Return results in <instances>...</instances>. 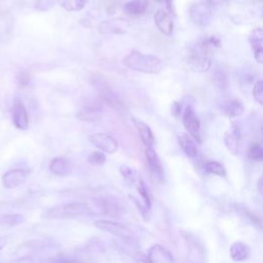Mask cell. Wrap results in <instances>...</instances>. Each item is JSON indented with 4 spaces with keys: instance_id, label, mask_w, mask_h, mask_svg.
<instances>
[{
    "instance_id": "cell-1",
    "label": "cell",
    "mask_w": 263,
    "mask_h": 263,
    "mask_svg": "<svg viewBox=\"0 0 263 263\" xmlns=\"http://www.w3.org/2000/svg\"><path fill=\"white\" fill-rule=\"evenodd\" d=\"M123 64L130 70L146 74H158L165 68V61L154 55H144L139 51H132L123 59Z\"/></svg>"
},
{
    "instance_id": "cell-2",
    "label": "cell",
    "mask_w": 263,
    "mask_h": 263,
    "mask_svg": "<svg viewBox=\"0 0 263 263\" xmlns=\"http://www.w3.org/2000/svg\"><path fill=\"white\" fill-rule=\"evenodd\" d=\"M212 48L208 43L207 36L202 38L195 46L189 49L186 62L195 72H206L211 68L212 61L210 51Z\"/></svg>"
},
{
    "instance_id": "cell-3",
    "label": "cell",
    "mask_w": 263,
    "mask_h": 263,
    "mask_svg": "<svg viewBox=\"0 0 263 263\" xmlns=\"http://www.w3.org/2000/svg\"><path fill=\"white\" fill-rule=\"evenodd\" d=\"M91 209L83 203L73 202L69 204H64L56 206L45 213V217L51 219H65V218H74L79 216L89 215Z\"/></svg>"
},
{
    "instance_id": "cell-4",
    "label": "cell",
    "mask_w": 263,
    "mask_h": 263,
    "mask_svg": "<svg viewBox=\"0 0 263 263\" xmlns=\"http://www.w3.org/2000/svg\"><path fill=\"white\" fill-rule=\"evenodd\" d=\"M95 226L119 237L123 243L128 246L138 247L139 245L138 238L135 233L121 223L109 220H98L95 222Z\"/></svg>"
},
{
    "instance_id": "cell-5",
    "label": "cell",
    "mask_w": 263,
    "mask_h": 263,
    "mask_svg": "<svg viewBox=\"0 0 263 263\" xmlns=\"http://www.w3.org/2000/svg\"><path fill=\"white\" fill-rule=\"evenodd\" d=\"M182 122L187 130V134L190 135L198 143H201V120L196 115L192 105H187L184 111H182Z\"/></svg>"
},
{
    "instance_id": "cell-6",
    "label": "cell",
    "mask_w": 263,
    "mask_h": 263,
    "mask_svg": "<svg viewBox=\"0 0 263 263\" xmlns=\"http://www.w3.org/2000/svg\"><path fill=\"white\" fill-rule=\"evenodd\" d=\"M189 18L196 26H207L212 18V6L206 2L192 5L189 9Z\"/></svg>"
},
{
    "instance_id": "cell-7",
    "label": "cell",
    "mask_w": 263,
    "mask_h": 263,
    "mask_svg": "<svg viewBox=\"0 0 263 263\" xmlns=\"http://www.w3.org/2000/svg\"><path fill=\"white\" fill-rule=\"evenodd\" d=\"M242 138H243V133H242L240 125L235 121L231 122L229 129L224 135L225 146L231 155L233 156L238 155L240 144H242Z\"/></svg>"
},
{
    "instance_id": "cell-8",
    "label": "cell",
    "mask_w": 263,
    "mask_h": 263,
    "mask_svg": "<svg viewBox=\"0 0 263 263\" xmlns=\"http://www.w3.org/2000/svg\"><path fill=\"white\" fill-rule=\"evenodd\" d=\"M93 84L95 85V89L98 91L101 99L104 102H106L108 105H110L112 108L116 110H121L122 108L121 102L119 101L117 96L113 93V91L109 87V85L103 78H100L99 76H97V78L93 80Z\"/></svg>"
},
{
    "instance_id": "cell-9",
    "label": "cell",
    "mask_w": 263,
    "mask_h": 263,
    "mask_svg": "<svg viewBox=\"0 0 263 263\" xmlns=\"http://www.w3.org/2000/svg\"><path fill=\"white\" fill-rule=\"evenodd\" d=\"M90 141L94 144L95 147L99 149V151H102L103 154L112 155L116 152L118 149V143L117 141L110 135L105 133H96L89 137Z\"/></svg>"
},
{
    "instance_id": "cell-10",
    "label": "cell",
    "mask_w": 263,
    "mask_h": 263,
    "mask_svg": "<svg viewBox=\"0 0 263 263\" xmlns=\"http://www.w3.org/2000/svg\"><path fill=\"white\" fill-rule=\"evenodd\" d=\"M13 122L16 127L20 129H27L29 127V116L27 109L21 99L16 98L13 107Z\"/></svg>"
},
{
    "instance_id": "cell-11",
    "label": "cell",
    "mask_w": 263,
    "mask_h": 263,
    "mask_svg": "<svg viewBox=\"0 0 263 263\" xmlns=\"http://www.w3.org/2000/svg\"><path fill=\"white\" fill-rule=\"evenodd\" d=\"M155 23L158 29L166 36H171L174 31V21L170 13L159 10L155 14Z\"/></svg>"
},
{
    "instance_id": "cell-12",
    "label": "cell",
    "mask_w": 263,
    "mask_h": 263,
    "mask_svg": "<svg viewBox=\"0 0 263 263\" xmlns=\"http://www.w3.org/2000/svg\"><path fill=\"white\" fill-rule=\"evenodd\" d=\"M249 42L255 60L261 64L263 62V30L261 28L254 29L249 36Z\"/></svg>"
},
{
    "instance_id": "cell-13",
    "label": "cell",
    "mask_w": 263,
    "mask_h": 263,
    "mask_svg": "<svg viewBox=\"0 0 263 263\" xmlns=\"http://www.w3.org/2000/svg\"><path fill=\"white\" fill-rule=\"evenodd\" d=\"M145 157L151 174L158 180H164V169L162 162L154 147L145 148Z\"/></svg>"
},
{
    "instance_id": "cell-14",
    "label": "cell",
    "mask_w": 263,
    "mask_h": 263,
    "mask_svg": "<svg viewBox=\"0 0 263 263\" xmlns=\"http://www.w3.org/2000/svg\"><path fill=\"white\" fill-rule=\"evenodd\" d=\"M128 23L122 19L104 21L100 24V32L102 34H122L126 32Z\"/></svg>"
},
{
    "instance_id": "cell-15",
    "label": "cell",
    "mask_w": 263,
    "mask_h": 263,
    "mask_svg": "<svg viewBox=\"0 0 263 263\" xmlns=\"http://www.w3.org/2000/svg\"><path fill=\"white\" fill-rule=\"evenodd\" d=\"M147 258L151 263H175L173 255L161 245L152 246Z\"/></svg>"
},
{
    "instance_id": "cell-16",
    "label": "cell",
    "mask_w": 263,
    "mask_h": 263,
    "mask_svg": "<svg viewBox=\"0 0 263 263\" xmlns=\"http://www.w3.org/2000/svg\"><path fill=\"white\" fill-rule=\"evenodd\" d=\"M133 123L138 132V134L141 138V141L143 142L144 146L146 148H149V147H154L155 145V136H154V133L152 130L150 128V126L145 123L144 121L138 119V118H133Z\"/></svg>"
},
{
    "instance_id": "cell-17",
    "label": "cell",
    "mask_w": 263,
    "mask_h": 263,
    "mask_svg": "<svg viewBox=\"0 0 263 263\" xmlns=\"http://www.w3.org/2000/svg\"><path fill=\"white\" fill-rule=\"evenodd\" d=\"M178 143L183 150V152L188 157V158H195L199 152V147H198V142L187 133H180L177 137Z\"/></svg>"
},
{
    "instance_id": "cell-18",
    "label": "cell",
    "mask_w": 263,
    "mask_h": 263,
    "mask_svg": "<svg viewBox=\"0 0 263 263\" xmlns=\"http://www.w3.org/2000/svg\"><path fill=\"white\" fill-rule=\"evenodd\" d=\"M4 184L7 188H15L21 185L26 180V172L20 169L9 171L5 174Z\"/></svg>"
},
{
    "instance_id": "cell-19",
    "label": "cell",
    "mask_w": 263,
    "mask_h": 263,
    "mask_svg": "<svg viewBox=\"0 0 263 263\" xmlns=\"http://www.w3.org/2000/svg\"><path fill=\"white\" fill-rule=\"evenodd\" d=\"M221 110L226 116L232 118V117L242 116L244 114L245 108L239 100L231 99L222 103Z\"/></svg>"
},
{
    "instance_id": "cell-20",
    "label": "cell",
    "mask_w": 263,
    "mask_h": 263,
    "mask_svg": "<svg viewBox=\"0 0 263 263\" xmlns=\"http://www.w3.org/2000/svg\"><path fill=\"white\" fill-rule=\"evenodd\" d=\"M149 7V0H130L123 7L125 14L130 16L143 15Z\"/></svg>"
},
{
    "instance_id": "cell-21",
    "label": "cell",
    "mask_w": 263,
    "mask_h": 263,
    "mask_svg": "<svg viewBox=\"0 0 263 263\" xmlns=\"http://www.w3.org/2000/svg\"><path fill=\"white\" fill-rule=\"evenodd\" d=\"M50 170L57 176H67L71 173V164L65 158H55L50 164Z\"/></svg>"
},
{
    "instance_id": "cell-22",
    "label": "cell",
    "mask_w": 263,
    "mask_h": 263,
    "mask_svg": "<svg viewBox=\"0 0 263 263\" xmlns=\"http://www.w3.org/2000/svg\"><path fill=\"white\" fill-rule=\"evenodd\" d=\"M229 253H230V257L232 258V260L244 261L250 255V248L248 245H246L242 242H236L230 247Z\"/></svg>"
},
{
    "instance_id": "cell-23",
    "label": "cell",
    "mask_w": 263,
    "mask_h": 263,
    "mask_svg": "<svg viewBox=\"0 0 263 263\" xmlns=\"http://www.w3.org/2000/svg\"><path fill=\"white\" fill-rule=\"evenodd\" d=\"M188 240L189 248V259L191 263H204V250L199 245L196 239H192L191 237L186 238Z\"/></svg>"
},
{
    "instance_id": "cell-24",
    "label": "cell",
    "mask_w": 263,
    "mask_h": 263,
    "mask_svg": "<svg viewBox=\"0 0 263 263\" xmlns=\"http://www.w3.org/2000/svg\"><path fill=\"white\" fill-rule=\"evenodd\" d=\"M58 4L67 12H79L85 7L86 0H58Z\"/></svg>"
},
{
    "instance_id": "cell-25",
    "label": "cell",
    "mask_w": 263,
    "mask_h": 263,
    "mask_svg": "<svg viewBox=\"0 0 263 263\" xmlns=\"http://www.w3.org/2000/svg\"><path fill=\"white\" fill-rule=\"evenodd\" d=\"M138 192L140 193L143 204H144V208L145 210H149L151 207V200H150V194H149V190L147 185L145 184V182L142 179H139L136 183H135Z\"/></svg>"
},
{
    "instance_id": "cell-26",
    "label": "cell",
    "mask_w": 263,
    "mask_h": 263,
    "mask_svg": "<svg viewBox=\"0 0 263 263\" xmlns=\"http://www.w3.org/2000/svg\"><path fill=\"white\" fill-rule=\"evenodd\" d=\"M205 170L210 174L217 175V176H220V177H224L226 175V171H225V168L223 167V165H221L220 163L215 162V161H211V162L206 163Z\"/></svg>"
},
{
    "instance_id": "cell-27",
    "label": "cell",
    "mask_w": 263,
    "mask_h": 263,
    "mask_svg": "<svg viewBox=\"0 0 263 263\" xmlns=\"http://www.w3.org/2000/svg\"><path fill=\"white\" fill-rule=\"evenodd\" d=\"M120 173L121 175L126 179L128 180L129 182H133L134 184L139 180L141 179L140 175L138 174V172L134 169H132L129 167H126V166H122L120 167Z\"/></svg>"
},
{
    "instance_id": "cell-28",
    "label": "cell",
    "mask_w": 263,
    "mask_h": 263,
    "mask_svg": "<svg viewBox=\"0 0 263 263\" xmlns=\"http://www.w3.org/2000/svg\"><path fill=\"white\" fill-rule=\"evenodd\" d=\"M248 157L250 160L255 162H261L263 160V148L260 144H253L248 150Z\"/></svg>"
},
{
    "instance_id": "cell-29",
    "label": "cell",
    "mask_w": 263,
    "mask_h": 263,
    "mask_svg": "<svg viewBox=\"0 0 263 263\" xmlns=\"http://www.w3.org/2000/svg\"><path fill=\"white\" fill-rule=\"evenodd\" d=\"M24 218L21 215H8L0 218V226H15L22 223Z\"/></svg>"
},
{
    "instance_id": "cell-30",
    "label": "cell",
    "mask_w": 263,
    "mask_h": 263,
    "mask_svg": "<svg viewBox=\"0 0 263 263\" xmlns=\"http://www.w3.org/2000/svg\"><path fill=\"white\" fill-rule=\"evenodd\" d=\"M87 162L94 166H102L106 163V157L102 151H94L87 157Z\"/></svg>"
},
{
    "instance_id": "cell-31",
    "label": "cell",
    "mask_w": 263,
    "mask_h": 263,
    "mask_svg": "<svg viewBox=\"0 0 263 263\" xmlns=\"http://www.w3.org/2000/svg\"><path fill=\"white\" fill-rule=\"evenodd\" d=\"M253 97H254V100L258 104H260V105L263 104V82L260 79L254 84Z\"/></svg>"
},
{
    "instance_id": "cell-32",
    "label": "cell",
    "mask_w": 263,
    "mask_h": 263,
    "mask_svg": "<svg viewBox=\"0 0 263 263\" xmlns=\"http://www.w3.org/2000/svg\"><path fill=\"white\" fill-rule=\"evenodd\" d=\"M54 6V0H37L36 9L39 11H48Z\"/></svg>"
},
{
    "instance_id": "cell-33",
    "label": "cell",
    "mask_w": 263,
    "mask_h": 263,
    "mask_svg": "<svg viewBox=\"0 0 263 263\" xmlns=\"http://www.w3.org/2000/svg\"><path fill=\"white\" fill-rule=\"evenodd\" d=\"M172 113L176 117H179L182 114V104L179 102H174L172 105Z\"/></svg>"
},
{
    "instance_id": "cell-34",
    "label": "cell",
    "mask_w": 263,
    "mask_h": 263,
    "mask_svg": "<svg viewBox=\"0 0 263 263\" xmlns=\"http://www.w3.org/2000/svg\"><path fill=\"white\" fill-rule=\"evenodd\" d=\"M228 2V0H206V3H208L209 5H211L212 7L213 6H219V5H222L224 3Z\"/></svg>"
},
{
    "instance_id": "cell-35",
    "label": "cell",
    "mask_w": 263,
    "mask_h": 263,
    "mask_svg": "<svg viewBox=\"0 0 263 263\" xmlns=\"http://www.w3.org/2000/svg\"><path fill=\"white\" fill-rule=\"evenodd\" d=\"M156 2H158V3H166L167 8L169 9L170 12H172V2H173V0H156Z\"/></svg>"
},
{
    "instance_id": "cell-36",
    "label": "cell",
    "mask_w": 263,
    "mask_h": 263,
    "mask_svg": "<svg viewBox=\"0 0 263 263\" xmlns=\"http://www.w3.org/2000/svg\"><path fill=\"white\" fill-rule=\"evenodd\" d=\"M258 190H259V192H262V178L260 177L259 178V180H258Z\"/></svg>"
},
{
    "instance_id": "cell-37",
    "label": "cell",
    "mask_w": 263,
    "mask_h": 263,
    "mask_svg": "<svg viewBox=\"0 0 263 263\" xmlns=\"http://www.w3.org/2000/svg\"><path fill=\"white\" fill-rule=\"evenodd\" d=\"M65 263H82V262H78V261H71V262H65Z\"/></svg>"
},
{
    "instance_id": "cell-38",
    "label": "cell",
    "mask_w": 263,
    "mask_h": 263,
    "mask_svg": "<svg viewBox=\"0 0 263 263\" xmlns=\"http://www.w3.org/2000/svg\"><path fill=\"white\" fill-rule=\"evenodd\" d=\"M3 247H2V243H0V249H2Z\"/></svg>"
}]
</instances>
